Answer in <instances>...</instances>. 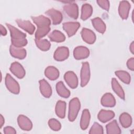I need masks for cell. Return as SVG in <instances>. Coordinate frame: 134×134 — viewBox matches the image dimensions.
Wrapping results in <instances>:
<instances>
[{"instance_id":"obj_1","label":"cell","mask_w":134,"mask_h":134,"mask_svg":"<svg viewBox=\"0 0 134 134\" xmlns=\"http://www.w3.org/2000/svg\"><path fill=\"white\" fill-rule=\"evenodd\" d=\"M81 104L79 98L75 97L72 98L69 102L68 119L72 122L75 120L77 117L79 111L80 109Z\"/></svg>"},{"instance_id":"obj_2","label":"cell","mask_w":134,"mask_h":134,"mask_svg":"<svg viewBox=\"0 0 134 134\" xmlns=\"http://www.w3.org/2000/svg\"><path fill=\"white\" fill-rule=\"evenodd\" d=\"M5 85L7 90L13 94H18L20 92L18 83L9 74H7L5 79Z\"/></svg>"},{"instance_id":"obj_3","label":"cell","mask_w":134,"mask_h":134,"mask_svg":"<svg viewBox=\"0 0 134 134\" xmlns=\"http://www.w3.org/2000/svg\"><path fill=\"white\" fill-rule=\"evenodd\" d=\"M90 68L88 62H85L82 63L81 70V86L82 87L85 86L88 83L90 79Z\"/></svg>"},{"instance_id":"obj_4","label":"cell","mask_w":134,"mask_h":134,"mask_svg":"<svg viewBox=\"0 0 134 134\" xmlns=\"http://www.w3.org/2000/svg\"><path fill=\"white\" fill-rule=\"evenodd\" d=\"M63 9L66 14L71 18L76 19L79 17V8L76 3L67 2L63 6Z\"/></svg>"},{"instance_id":"obj_5","label":"cell","mask_w":134,"mask_h":134,"mask_svg":"<svg viewBox=\"0 0 134 134\" xmlns=\"http://www.w3.org/2000/svg\"><path fill=\"white\" fill-rule=\"evenodd\" d=\"M80 27V24L78 22H66L63 24V29L66 32L69 37L74 35Z\"/></svg>"},{"instance_id":"obj_6","label":"cell","mask_w":134,"mask_h":134,"mask_svg":"<svg viewBox=\"0 0 134 134\" xmlns=\"http://www.w3.org/2000/svg\"><path fill=\"white\" fill-rule=\"evenodd\" d=\"M11 72L18 79H23L26 74L25 70L19 63L14 62L12 63L9 68Z\"/></svg>"},{"instance_id":"obj_7","label":"cell","mask_w":134,"mask_h":134,"mask_svg":"<svg viewBox=\"0 0 134 134\" xmlns=\"http://www.w3.org/2000/svg\"><path fill=\"white\" fill-rule=\"evenodd\" d=\"M64 79L67 84L71 88H76L78 86V79L73 71H68L64 75Z\"/></svg>"},{"instance_id":"obj_8","label":"cell","mask_w":134,"mask_h":134,"mask_svg":"<svg viewBox=\"0 0 134 134\" xmlns=\"http://www.w3.org/2000/svg\"><path fill=\"white\" fill-rule=\"evenodd\" d=\"M17 122L19 128L23 130L30 131L32 128V122L25 115H19L17 118Z\"/></svg>"},{"instance_id":"obj_9","label":"cell","mask_w":134,"mask_h":134,"mask_svg":"<svg viewBox=\"0 0 134 134\" xmlns=\"http://www.w3.org/2000/svg\"><path fill=\"white\" fill-rule=\"evenodd\" d=\"M69 49L66 47H60L55 50L53 58L56 61H62L66 60L69 57Z\"/></svg>"},{"instance_id":"obj_10","label":"cell","mask_w":134,"mask_h":134,"mask_svg":"<svg viewBox=\"0 0 134 134\" xmlns=\"http://www.w3.org/2000/svg\"><path fill=\"white\" fill-rule=\"evenodd\" d=\"M31 19L37 25V28L50 27L51 21L49 18L43 15L38 16H31Z\"/></svg>"},{"instance_id":"obj_11","label":"cell","mask_w":134,"mask_h":134,"mask_svg":"<svg viewBox=\"0 0 134 134\" xmlns=\"http://www.w3.org/2000/svg\"><path fill=\"white\" fill-rule=\"evenodd\" d=\"M82 39L88 44H93L96 40V35L91 30L83 28L81 32Z\"/></svg>"},{"instance_id":"obj_12","label":"cell","mask_w":134,"mask_h":134,"mask_svg":"<svg viewBox=\"0 0 134 134\" xmlns=\"http://www.w3.org/2000/svg\"><path fill=\"white\" fill-rule=\"evenodd\" d=\"M130 4L127 1H121L118 7V13L120 17L122 19H127L129 16L130 9Z\"/></svg>"},{"instance_id":"obj_13","label":"cell","mask_w":134,"mask_h":134,"mask_svg":"<svg viewBox=\"0 0 134 134\" xmlns=\"http://www.w3.org/2000/svg\"><path fill=\"white\" fill-rule=\"evenodd\" d=\"M45 13L51 18L53 25H58L61 23L63 16L60 11L51 8L47 10Z\"/></svg>"},{"instance_id":"obj_14","label":"cell","mask_w":134,"mask_h":134,"mask_svg":"<svg viewBox=\"0 0 134 134\" xmlns=\"http://www.w3.org/2000/svg\"><path fill=\"white\" fill-rule=\"evenodd\" d=\"M90 55L88 48L84 46H78L73 51L74 58L76 60H82L87 58Z\"/></svg>"},{"instance_id":"obj_15","label":"cell","mask_w":134,"mask_h":134,"mask_svg":"<svg viewBox=\"0 0 134 134\" xmlns=\"http://www.w3.org/2000/svg\"><path fill=\"white\" fill-rule=\"evenodd\" d=\"M16 22L18 26L28 34L32 35L35 31V26L29 21L18 19L16 20Z\"/></svg>"},{"instance_id":"obj_16","label":"cell","mask_w":134,"mask_h":134,"mask_svg":"<svg viewBox=\"0 0 134 134\" xmlns=\"http://www.w3.org/2000/svg\"><path fill=\"white\" fill-rule=\"evenodd\" d=\"M39 89L41 94L46 98H49L52 95V88L48 82L44 79L39 81Z\"/></svg>"},{"instance_id":"obj_17","label":"cell","mask_w":134,"mask_h":134,"mask_svg":"<svg viewBox=\"0 0 134 134\" xmlns=\"http://www.w3.org/2000/svg\"><path fill=\"white\" fill-rule=\"evenodd\" d=\"M6 25L7 26L10 31L11 40H18L26 38V34L23 32L19 29H17L16 27L11 25L10 24L6 23Z\"/></svg>"},{"instance_id":"obj_18","label":"cell","mask_w":134,"mask_h":134,"mask_svg":"<svg viewBox=\"0 0 134 134\" xmlns=\"http://www.w3.org/2000/svg\"><path fill=\"white\" fill-rule=\"evenodd\" d=\"M9 52L12 57L20 60L25 59L27 55V52L25 49L17 48L12 45L9 47Z\"/></svg>"},{"instance_id":"obj_19","label":"cell","mask_w":134,"mask_h":134,"mask_svg":"<svg viewBox=\"0 0 134 134\" xmlns=\"http://www.w3.org/2000/svg\"><path fill=\"white\" fill-rule=\"evenodd\" d=\"M101 104L107 107H113L116 104V100L113 95L109 93L103 95L100 100Z\"/></svg>"},{"instance_id":"obj_20","label":"cell","mask_w":134,"mask_h":134,"mask_svg":"<svg viewBox=\"0 0 134 134\" xmlns=\"http://www.w3.org/2000/svg\"><path fill=\"white\" fill-rule=\"evenodd\" d=\"M115 117V113L111 110L102 109L98 114V120L102 122L105 123L111 120Z\"/></svg>"},{"instance_id":"obj_21","label":"cell","mask_w":134,"mask_h":134,"mask_svg":"<svg viewBox=\"0 0 134 134\" xmlns=\"http://www.w3.org/2000/svg\"><path fill=\"white\" fill-rule=\"evenodd\" d=\"M45 76L51 81L57 80L59 77V70L53 66H48L44 71Z\"/></svg>"},{"instance_id":"obj_22","label":"cell","mask_w":134,"mask_h":134,"mask_svg":"<svg viewBox=\"0 0 134 134\" xmlns=\"http://www.w3.org/2000/svg\"><path fill=\"white\" fill-rule=\"evenodd\" d=\"M91 119V115L89 110L87 109H85L83 110L81 120L80 127L82 130H85L87 128Z\"/></svg>"},{"instance_id":"obj_23","label":"cell","mask_w":134,"mask_h":134,"mask_svg":"<svg viewBox=\"0 0 134 134\" xmlns=\"http://www.w3.org/2000/svg\"><path fill=\"white\" fill-rule=\"evenodd\" d=\"M92 23L94 28L99 33L104 34L105 32L106 25L101 18L99 17L94 18L92 20Z\"/></svg>"},{"instance_id":"obj_24","label":"cell","mask_w":134,"mask_h":134,"mask_svg":"<svg viewBox=\"0 0 134 134\" xmlns=\"http://www.w3.org/2000/svg\"><path fill=\"white\" fill-rule=\"evenodd\" d=\"M111 87L114 92L122 99H125V93L120 85L115 78L111 79Z\"/></svg>"},{"instance_id":"obj_25","label":"cell","mask_w":134,"mask_h":134,"mask_svg":"<svg viewBox=\"0 0 134 134\" xmlns=\"http://www.w3.org/2000/svg\"><path fill=\"white\" fill-rule=\"evenodd\" d=\"M56 91L58 95L62 97L68 98L70 96V91L65 86L62 81H60L57 83Z\"/></svg>"},{"instance_id":"obj_26","label":"cell","mask_w":134,"mask_h":134,"mask_svg":"<svg viewBox=\"0 0 134 134\" xmlns=\"http://www.w3.org/2000/svg\"><path fill=\"white\" fill-rule=\"evenodd\" d=\"M65 111L66 103L62 100L58 101L55 107L56 115L60 118H64L65 116Z\"/></svg>"},{"instance_id":"obj_27","label":"cell","mask_w":134,"mask_h":134,"mask_svg":"<svg viewBox=\"0 0 134 134\" xmlns=\"http://www.w3.org/2000/svg\"><path fill=\"white\" fill-rule=\"evenodd\" d=\"M106 129L107 134H119L121 132L116 120L108 123L106 126Z\"/></svg>"},{"instance_id":"obj_28","label":"cell","mask_w":134,"mask_h":134,"mask_svg":"<svg viewBox=\"0 0 134 134\" xmlns=\"http://www.w3.org/2000/svg\"><path fill=\"white\" fill-rule=\"evenodd\" d=\"M48 37L52 41L55 42H62L65 40V36L59 30H53L50 33Z\"/></svg>"},{"instance_id":"obj_29","label":"cell","mask_w":134,"mask_h":134,"mask_svg":"<svg viewBox=\"0 0 134 134\" xmlns=\"http://www.w3.org/2000/svg\"><path fill=\"white\" fill-rule=\"evenodd\" d=\"M93 14L92 6L89 4H84L81 8V18L83 20H85L91 17Z\"/></svg>"},{"instance_id":"obj_30","label":"cell","mask_w":134,"mask_h":134,"mask_svg":"<svg viewBox=\"0 0 134 134\" xmlns=\"http://www.w3.org/2000/svg\"><path fill=\"white\" fill-rule=\"evenodd\" d=\"M119 121L124 128L129 127L132 124V118L127 113H123L119 116Z\"/></svg>"},{"instance_id":"obj_31","label":"cell","mask_w":134,"mask_h":134,"mask_svg":"<svg viewBox=\"0 0 134 134\" xmlns=\"http://www.w3.org/2000/svg\"><path fill=\"white\" fill-rule=\"evenodd\" d=\"M35 43L37 47L43 51H47L49 50L51 47L50 42L46 39H35Z\"/></svg>"},{"instance_id":"obj_32","label":"cell","mask_w":134,"mask_h":134,"mask_svg":"<svg viewBox=\"0 0 134 134\" xmlns=\"http://www.w3.org/2000/svg\"><path fill=\"white\" fill-rule=\"evenodd\" d=\"M115 74L124 83L129 84L130 83L131 77L127 72L123 70H118L116 71Z\"/></svg>"},{"instance_id":"obj_33","label":"cell","mask_w":134,"mask_h":134,"mask_svg":"<svg viewBox=\"0 0 134 134\" xmlns=\"http://www.w3.org/2000/svg\"><path fill=\"white\" fill-rule=\"evenodd\" d=\"M50 27H47L41 28H37L35 32V39H41L46 36L50 31Z\"/></svg>"},{"instance_id":"obj_34","label":"cell","mask_w":134,"mask_h":134,"mask_svg":"<svg viewBox=\"0 0 134 134\" xmlns=\"http://www.w3.org/2000/svg\"><path fill=\"white\" fill-rule=\"evenodd\" d=\"M103 127L97 122L93 124L89 131L90 134H103Z\"/></svg>"},{"instance_id":"obj_35","label":"cell","mask_w":134,"mask_h":134,"mask_svg":"<svg viewBox=\"0 0 134 134\" xmlns=\"http://www.w3.org/2000/svg\"><path fill=\"white\" fill-rule=\"evenodd\" d=\"M48 125L49 127L53 131H59L61 128L60 122L57 119L52 118L49 120Z\"/></svg>"},{"instance_id":"obj_36","label":"cell","mask_w":134,"mask_h":134,"mask_svg":"<svg viewBox=\"0 0 134 134\" xmlns=\"http://www.w3.org/2000/svg\"><path fill=\"white\" fill-rule=\"evenodd\" d=\"M12 45L17 48H22L25 46L27 43V40L26 38L18 40H11Z\"/></svg>"},{"instance_id":"obj_37","label":"cell","mask_w":134,"mask_h":134,"mask_svg":"<svg viewBox=\"0 0 134 134\" xmlns=\"http://www.w3.org/2000/svg\"><path fill=\"white\" fill-rule=\"evenodd\" d=\"M97 4L102 9L105 10H109V2L107 0H98L96 1Z\"/></svg>"},{"instance_id":"obj_38","label":"cell","mask_w":134,"mask_h":134,"mask_svg":"<svg viewBox=\"0 0 134 134\" xmlns=\"http://www.w3.org/2000/svg\"><path fill=\"white\" fill-rule=\"evenodd\" d=\"M4 133L5 134H15L16 133V131L12 127L7 126L4 128Z\"/></svg>"},{"instance_id":"obj_39","label":"cell","mask_w":134,"mask_h":134,"mask_svg":"<svg viewBox=\"0 0 134 134\" xmlns=\"http://www.w3.org/2000/svg\"><path fill=\"white\" fill-rule=\"evenodd\" d=\"M127 66L129 70L131 71L134 70V58H131L128 60L127 62Z\"/></svg>"},{"instance_id":"obj_40","label":"cell","mask_w":134,"mask_h":134,"mask_svg":"<svg viewBox=\"0 0 134 134\" xmlns=\"http://www.w3.org/2000/svg\"><path fill=\"white\" fill-rule=\"evenodd\" d=\"M0 30H1V35L4 36L7 35V30L2 25H0Z\"/></svg>"},{"instance_id":"obj_41","label":"cell","mask_w":134,"mask_h":134,"mask_svg":"<svg viewBox=\"0 0 134 134\" xmlns=\"http://www.w3.org/2000/svg\"><path fill=\"white\" fill-rule=\"evenodd\" d=\"M4 122H5L4 118L2 116V115H1L0 116V128H2V127H3V125L4 124Z\"/></svg>"},{"instance_id":"obj_42","label":"cell","mask_w":134,"mask_h":134,"mask_svg":"<svg viewBox=\"0 0 134 134\" xmlns=\"http://www.w3.org/2000/svg\"><path fill=\"white\" fill-rule=\"evenodd\" d=\"M129 49L130 52L132 53V54H133L134 53V42L133 41H132L130 44V47H129Z\"/></svg>"}]
</instances>
